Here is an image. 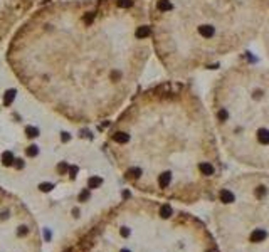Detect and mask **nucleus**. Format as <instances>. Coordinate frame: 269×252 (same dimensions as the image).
<instances>
[{"label": "nucleus", "instance_id": "11", "mask_svg": "<svg viewBox=\"0 0 269 252\" xmlns=\"http://www.w3.org/2000/svg\"><path fill=\"white\" fill-rule=\"evenodd\" d=\"M14 98H15V89L7 91V93H5V104H10L14 101Z\"/></svg>", "mask_w": 269, "mask_h": 252}, {"label": "nucleus", "instance_id": "10", "mask_svg": "<svg viewBox=\"0 0 269 252\" xmlns=\"http://www.w3.org/2000/svg\"><path fill=\"white\" fill-rule=\"evenodd\" d=\"M25 133H27L29 138H34V136H37V134H39V129L34 128V126H27V128H25Z\"/></svg>", "mask_w": 269, "mask_h": 252}, {"label": "nucleus", "instance_id": "4", "mask_svg": "<svg viewBox=\"0 0 269 252\" xmlns=\"http://www.w3.org/2000/svg\"><path fill=\"white\" fill-rule=\"evenodd\" d=\"M261 41H262V47H264V52L267 56V61H269V10H267V15H266V20H264V25H262V30H261Z\"/></svg>", "mask_w": 269, "mask_h": 252}, {"label": "nucleus", "instance_id": "7", "mask_svg": "<svg viewBox=\"0 0 269 252\" xmlns=\"http://www.w3.org/2000/svg\"><path fill=\"white\" fill-rule=\"evenodd\" d=\"M2 163L5 165V167H10V165H14V155L10 151H5L2 155Z\"/></svg>", "mask_w": 269, "mask_h": 252}, {"label": "nucleus", "instance_id": "6", "mask_svg": "<svg viewBox=\"0 0 269 252\" xmlns=\"http://www.w3.org/2000/svg\"><path fill=\"white\" fill-rule=\"evenodd\" d=\"M113 138H115L116 143H121V145H125V143L130 141V134H128V133H123V131H121V133H116Z\"/></svg>", "mask_w": 269, "mask_h": 252}, {"label": "nucleus", "instance_id": "1", "mask_svg": "<svg viewBox=\"0 0 269 252\" xmlns=\"http://www.w3.org/2000/svg\"><path fill=\"white\" fill-rule=\"evenodd\" d=\"M158 14V46L173 71L210 66L261 36L269 0H167Z\"/></svg>", "mask_w": 269, "mask_h": 252}, {"label": "nucleus", "instance_id": "16", "mask_svg": "<svg viewBox=\"0 0 269 252\" xmlns=\"http://www.w3.org/2000/svg\"><path fill=\"white\" fill-rule=\"evenodd\" d=\"M121 235H123V237L130 235V229H128V227H123V229H121Z\"/></svg>", "mask_w": 269, "mask_h": 252}, {"label": "nucleus", "instance_id": "20", "mask_svg": "<svg viewBox=\"0 0 269 252\" xmlns=\"http://www.w3.org/2000/svg\"><path fill=\"white\" fill-rule=\"evenodd\" d=\"M59 170H61V172H66V170H67V165H66V163L59 165Z\"/></svg>", "mask_w": 269, "mask_h": 252}, {"label": "nucleus", "instance_id": "9", "mask_svg": "<svg viewBox=\"0 0 269 252\" xmlns=\"http://www.w3.org/2000/svg\"><path fill=\"white\" fill-rule=\"evenodd\" d=\"M103 183V180L99 177H92V178H89V182H87V185H89V188H98Z\"/></svg>", "mask_w": 269, "mask_h": 252}, {"label": "nucleus", "instance_id": "19", "mask_svg": "<svg viewBox=\"0 0 269 252\" xmlns=\"http://www.w3.org/2000/svg\"><path fill=\"white\" fill-rule=\"evenodd\" d=\"M62 141H69V134H67V133H62Z\"/></svg>", "mask_w": 269, "mask_h": 252}, {"label": "nucleus", "instance_id": "12", "mask_svg": "<svg viewBox=\"0 0 269 252\" xmlns=\"http://www.w3.org/2000/svg\"><path fill=\"white\" fill-rule=\"evenodd\" d=\"M37 153H39V150H37L36 145H32V146H29V148H27V155H29V156H36Z\"/></svg>", "mask_w": 269, "mask_h": 252}, {"label": "nucleus", "instance_id": "3", "mask_svg": "<svg viewBox=\"0 0 269 252\" xmlns=\"http://www.w3.org/2000/svg\"><path fill=\"white\" fill-rule=\"evenodd\" d=\"M224 252H269V172L231 178L214 210Z\"/></svg>", "mask_w": 269, "mask_h": 252}, {"label": "nucleus", "instance_id": "18", "mask_svg": "<svg viewBox=\"0 0 269 252\" xmlns=\"http://www.w3.org/2000/svg\"><path fill=\"white\" fill-rule=\"evenodd\" d=\"M14 162H15L14 165H15L17 168H22V167H24V162H22V160H14Z\"/></svg>", "mask_w": 269, "mask_h": 252}, {"label": "nucleus", "instance_id": "17", "mask_svg": "<svg viewBox=\"0 0 269 252\" xmlns=\"http://www.w3.org/2000/svg\"><path fill=\"white\" fill-rule=\"evenodd\" d=\"M69 173H71V177H76V173H77V167H71V168H69Z\"/></svg>", "mask_w": 269, "mask_h": 252}, {"label": "nucleus", "instance_id": "14", "mask_svg": "<svg viewBox=\"0 0 269 252\" xmlns=\"http://www.w3.org/2000/svg\"><path fill=\"white\" fill-rule=\"evenodd\" d=\"M51 188H52L51 183H42V185H41V190H42V192H49Z\"/></svg>", "mask_w": 269, "mask_h": 252}, {"label": "nucleus", "instance_id": "8", "mask_svg": "<svg viewBox=\"0 0 269 252\" xmlns=\"http://www.w3.org/2000/svg\"><path fill=\"white\" fill-rule=\"evenodd\" d=\"M141 175H143V170L140 167H133L128 170V177H131V178H140Z\"/></svg>", "mask_w": 269, "mask_h": 252}, {"label": "nucleus", "instance_id": "15", "mask_svg": "<svg viewBox=\"0 0 269 252\" xmlns=\"http://www.w3.org/2000/svg\"><path fill=\"white\" fill-rule=\"evenodd\" d=\"M87 197H89V190H84V192H82L81 195H79V200H81V202H84Z\"/></svg>", "mask_w": 269, "mask_h": 252}, {"label": "nucleus", "instance_id": "5", "mask_svg": "<svg viewBox=\"0 0 269 252\" xmlns=\"http://www.w3.org/2000/svg\"><path fill=\"white\" fill-rule=\"evenodd\" d=\"M151 34V30H150V27L148 25H140L138 29H136V32H135V36H136V39L138 41H143V39H146Z\"/></svg>", "mask_w": 269, "mask_h": 252}, {"label": "nucleus", "instance_id": "2", "mask_svg": "<svg viewBox=\"0 0 269 252\" xmlns=\"http://www.w3.org/2000/svg\"><path fill=\"white\" fill-rule=\"evenodd\" d=\"M212 116L229 156L269 172V67L239 62L224 71L214 84Z\"/></svg>", "mask_w": 269, "mask_h": 252}, {"label": "nucleus", "instance_id": "13", "mask_svg": "<svg viewBox=\"0 0 269 252\" xmlns=\"http://www.w3.org/2000/svg\"><path fill=\"white\" fill-rule=\"evenodd\" d=\"M118 5H120V7H123V8H126V7H131V0H120V2H118Z\"/></svg>", "mask_w": 269, "mask_h": 252}, {"label": "nucleus", "instance_id": "21", "mask_svg": "<svg viewBox=\"0 0 269 252\" xmlns=\"http://www.w3.org/2000/svg\"><path fill=\"white\" fill-rule=\"evenodd\" d=\"M121 252H130V250H128V249H123V250H121Z\"/></svg>", "mask_w": 269, "mask_h": 252}]
</instances>
